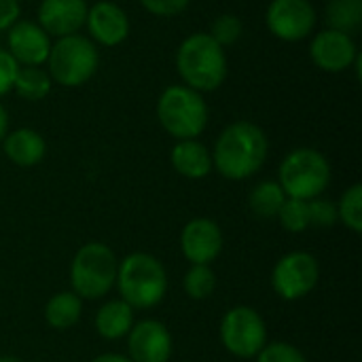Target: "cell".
I'll return each instance as SVG.
<instances>
[{"instance_id": "6da1fadb", "label": "cell", "mask_w": 362, "mask_h": 362, "mask_svg": "<svg viewBox=\"0 0 362 362\" xmlns=\"http://www.w3.org/2000/svg\"><path fill=\"white\" fill-rule=\"evenodd\" d=\"M269 153L265 132L252 121L227 125L214 142L212 168L227 180H246L255 176Z\"/></svg>"}, {"instance_id": "7a4b0ae2", "label": "cell", "mask_w": 362, "mask_h": 362, "mask_svg": "<svg viewBox=\"0 0 362 362\" xmlns=\"http://www.w3.org/2000/svg\"><path fill=\"white\" fill-rule=\"evenodd\" d=\"M176 70L182 85L195 91H214L227 78V55L225 49L208 34H189L176 49Z\"/></svg>"}, {"instance_id": "3957f363", "label": "cell", "mask_w": 362, "mask_h": 362, "mask_svg": "<svg viewBox=\"0 0 362 362\" xmlns=\"http://www.w3.org/2000/svg\"><path fill=\"white\" fill-rule=\"evenodd\" d=\"M115 284L121 301L132 310H151L159 305L168 293V274L153 255L134 252L119 263Z\"/></svg>"}, {"instance_id": "277c9868", "label": "cell", "mask_w": 362, "mask_h": 362, "mask_svg": "<svg viewBox=\"0 0 362 362\" xmlns=\"http://www.w3.org/2000/svg\"><path fill=\"white\" fill-rule=\"evenodd\" d=\"M159 125L176 140H197L208 125L204 95L187 85H170L157 100Z\"/></svg>"}, {"instance_id": "5b68a950", "label": "cell", "mask_w": 362, "mask_h": 362, "mask_svg": "<svg viewBox=\"0 0 362 362\" xmlns=\"http://www.w3.org/2000/svg\"><path fill=\"white\" fill-rule=\"evenodd\" d=\"M331 182V163L316 148H295L291 151L278 170V185L291 199L310 202L320 197Z\"/></svg>"}, {"instance_id": "8992f818", "label": "cell", "mask_w": 362, "mask_h": 362, "mask_svg": "<svg viewBox=\"0 0 362 362\" xmlns=\"http://www.w3.org/2000/svg\"><path fill=\"white\" fill-rule=\"evenodd\" d=\"M100 66V53L95 42L87 36L72 34L57 38L51 42V51L47 57V72L53 83L59 87H83L93 78Z\"/></svg>"}, {"instance_id": "52a82bcc", "label": "cell", "mask_w": 362, "mask_h": 362, "mask_svg": "<svg viewBox=\"0 0 362 362\" xmlns=\"http://www.w3.org/2000/svg\"><path fill=\"white\" fill-rule=\"evenodd\" d=\"M119 261L115 252L100 242L81 246L70 265L72 293L81 299H102L115 286Z\"/></svg>"}, {"instance_id": "ba28073f", "label": "cell", "mask_w": 362, "mask_h": 362, "mask_svg": "<svg viewBox=\"0 0 362 362\" xmlns=\"http://www.w3.org/2000/svg\"><path fill=\"white\" fill-rule=\"evenodd\" d=\"M221 341L238 358H255L267 346V329L261 314L252 308L238 305L221 320Z\"/></svg>"}, {"instance_id": "9c48e42d", "label": "cell", "mask_w": 362, "mask_h": 362, "mask_svg": "<svg viewBox=\"0 0 362 362\" xmlns=\"http://www.w3.org/2000/svg\"><path fill=\"white\" fill-rule=\"evenodd\" d=\"M320 278V267L318 261L303 250H295L284 255L274 272H272V286L278 297L284 301H299L308 297Z\"/></svg>"}, {"instance_id": "30bf717a", "label": "cell", "mask_w": 362, "mask_h": 362, "mask_svg": "<svg viewBox=\"0 0 362 362\" xmlns=\"http://www.w3.org/2000/svg\"><path fill=\"white\" fill-rule=\"evenodd\" d=\"M318 15L310 0H272L265 11V23L272 36L284 42H299L316 28Z\"/></svg>"}, {"instance_id": "8fae6325", "label": "cell", "mask_w": 362, "mask_h": 362, "mask_svg": "<svg viewBox=\"0 0 362 362\" xmlns=\"http://www.w3.org/2000/svg\"><path fill=\"white\" fill-rule=\"evenodd\" d=\"M310 57L316 68L329 74H339L348 68L358 57L356 42L350 34L337 32V30H322L312 38L310 45Z\"/></svg>"}, {"instance_id": "7c38bea8", "label": "cell", "mask_w": 362, "mask_h": 362, "mask_svg": "<svg viewBox=\"0 0 362 362\" xmlns=\"http://www.w3.org/2000/svg\"><path fill=\"white\" fill-rule=\"evenodd\" d=\"M89 40L102 47H119L129 36L127 13L110 0H98L89 6L85 19Z\"/></svg>"}, {"instance_id": "4fadbf2b", "label": "cell", "mask_w": 362, "mask_h": 362, "mask_svg": "<svg viewBox=\"0 0 362 362\" xmlns=\"http://www.w3.org/2000/svg\"><path fill=\"white\" fill-rule=\"evenodd\" d=\"M6 51L19 66H42L51 51V36L36 21H17L6 30Z\"/></svg>"}, {"instance_id": "5bb4252c", "label": "cell", "mask_w": 362, "mask_h": 362, "mask_svg": "<svg viewBox=\"0 0 362 362\" xmlns=\"http://www.w3.org/2000/svg\"><path fill=\"white\" fill-rule=\"evenodd\" d=\"M172 348V335L159 320H142L127 333L132 362H170Z\"/></svg>"}, {"instance_id": "9a60e30c", "label": "cell", "mask_w": 362, "mask_h": 362, "mask_svg": "<svg viewBox=\"0 0 362 362\" xmlns=\"http://www.w3.org/2000/svg\"><path fill=\"white\" fill-rule=\"evenodd\" d=\"M180 248L191 265H210L223 252V231L210 218H193L180 233Z\"/></svg>"}, {"instance_id": "2e32d148", "label": "cell", "mask_w": 362, "mask_h": 362, "mask_svg": "<svg viewBox=\"0 0 362 362\" xmlns=\"http://www.w3.org/2000/svg\"><path fill=\"white\" fill-rule=\"evenodd\" d=\"M89 4L87 0H40L36 23L55 38L78 34L85 25Z\"/></svg>"}, {"instance_id": "e0dca14e", "label": "cell", "mask_w": 362, "mask_h": 362, "mask_svg": "<svg viewBox=\"0 0 362 362\" xmlns=\"http://www.w3.org/2000/svg\"><path fill=\"white\" fill-rule=\"evenodd\" d=\"M4 155L8 161H13L19 168H32L38 165L45 159L47 142L45 138L32 129V127H19L15 132H8L2 140Z\"/></svg>"}, {"instance_id": "ac0fdd59", "label": "cell", "mask_w": 362, "mask_h": 362, "mask_svg": "<svg viewBox=\"0 0 362 362\" xmlns=\"http://www.w3.org/2000/svg\"><path fill=\"white\" fill-rule=\"evenodd\" d=\"M172 168L191 180H202L212 172V153L199 140H178L170 151Z\"/></svg>"}, {"instance_id": "d6986e66", "label": "cell", "mask_w": 362, "mask_h": 362, "mask_svg": "<svg viewBox=\"0 0 362 362\" xmlns=\"http://www.w3.org/2000/svg\"><path fill=\"white\" fill-rule=\"evenodd\" d=\"M132 327H134V310L121 299L104 303L95 314V329L104 339L110 341L121 339L132 331Z\"/></svg>"}, {"instance_id": "ffe728a7", "label": "cell", "mask_w": 362, "mask_h": 362, "mask_svg": "<svg viewBox=\"0 0 362 362\" xmlns=\"http://www.w3.org/2000/svg\"><path fill=\"white\" fill-rule=\"evenodd\" d=\"M83 312V303L81 297H76L74 293L66 291V293H57L53 295L47 305H45V320L51 329L57 331H66L70 327H74L81 318Z\"/></svg>"}, {"instance_id": "44dd1931", "label": "cell", "mask_w": 362, "mask_h": 362, "mask_svg": "<svg viewBox=\"0 0 362 362\" xmlns=\"http://www.w3.org/2000/svg\"><path fill=\"white\" fill-rule=\"evenodd\" d=\"M53 89V81L47 70L40 66H19L13 91L28 102H40L45 100Z\"/></svg>"}, {"instance_id": "7402d4cb", "label": "cell", "mask_w": 362, "mask_h": 362, "mask_svg": "<svg viewBox=\"0 0 362 362\" xmlns=\"http://www.w3.org/2000/svg\"><path fill=\"white\" fill-rule=\"evenodd\" d=\"M325 21L329 30L352 36L362 25V0H329L325 6Z\"/></svg>"}, {"instance_id": "603a6c76", "label": "cell", "mask_w": 362, "mask_h": 362, "mask_svg": "<svg viewBox=\"0 0 362 362\" xmlns=\"http://www.w3.org/2000/svg\"><path fill=\"white\" fill-rule=\"evenodd\" d=\"M286 202V195L278 180H263L259 182L248 197V206L255 216L259 218H276L282 204Z\"/></svg>"}, {"instance_id": "cb8c5ba5", "label": "cell", "mask_w": 362, "mask_h": 362, "mask_svg": "<svg viewBox=\"0 0 362 362\" xmlns=\"http://www.w3.org/2000/svg\"><path fill=\"white\" fill-rule=\"evenodd\" d=\"M337 218L354 233H362V187L352 185L346 189L337 204Z\"/></svg>"}, {"instance_id": "d4e9b609", "label": "cell", "mask_w": 362, "mask_h": 362, "mask_svg": "<svg viewBox=\"0 0 362 362\" xmlns=\"http://www.w3.org/2000/svg\"><path fill=\"white\" fill-rule=\"evenodd\" d=\"M216 288V276L210 269V265H191V269L185 274V293L195 299H208L212 297Z\"/></svg>"}, {"instance_id": "484cf974", "label": "cell", "mask_w": 362, "mask_h": 362, "mask_svg": "<svg viewBox=\"0 0 362 362\" xmlns=\"http://www.w3.org/2000/svg\"><path fill=\"white\" fill-rule=\"evenodd\" d=\"M278 218L282 223V227L291 233H303L310 227V210H308V202L303 199H291L286 197V202L282 204Z\"/></svg>"}, {"instance_id": "4316f807", "label": "cell", "mask_w": 362, "mask_h": 362, "mask_svg": "<svg viewBox=\"0 0 362 362\" xmlns=\"http://www.w3.org/2000/svg\"><path fill=\"white\" fill-rule=\"evenodd\" d=\"M223 49L238 42L240 36L244 34V23L238 15H231V13H225V15H218L214 21H212V28L208 32Z\"/></svg>"}, {"instance_id": "83f0119b", "label": "cell", "mask_w": 362, "mask_h": 362, "mask_svg": "<svg viewBox=\"0 0 362 362\" xmlns=\"http://www.w3.org/2000/svg\"><path fill=\"white\" fill-rule=\"evenodd\" d=\"M308 210H310V227L316 229H331L339 218H337V204L314 197L308 202Z\"/></svg>"}, {"instance_id": "f1b7e54d", "label": "cell", "mask_w": 362, "mask_h": 362, "mask_svg": "<svg viewBox=\"0 0 362 362\" xmlns=\"http://www.w3.org/2000/svg\"><path fill=\"white\" fill-rule=\"evenodd\" d=\"M257 362H308L305 356L286 341H276L265 346L257 356Z\"/></svg>"}, {"instance_id": "f546056e", "label": "cell", "mask_w": 362, "mask_h": 362, "mask_svg": "<svg viewBox=\"0 0 362 362\" xmlns=\"http://www.w3.org/2000/svg\"><path fill=\"white\" fill-rule=\"evenodd\" d=\"M142 4V8H146L151 15L157 17H176L182 11H187V6L191 4V0H138Z\"/></svg>"}, {"instance_id": "4dcf8cb0", "label": "cell", "mask_w": 362, "mask_h": 362, "mask_svg": "<svg viewBox=\"0 0 362 362\" xmlns=\"http://www.w3.org/2000/svg\"><path fill=\"white\" fill-rule=\"evenodd\" d=\"M17 70H19V64L11 57L6 49L0 47V98L13 91Z\"/></svg>"}, {"instance_id": "1f68e13d", "label": "cell", "mask_w": 362, "mask_h": 362, "mask_svg": "<svg viewBox=\"0 0 362 362\" xmlns=\"http://www.w3.org/2000/svg\"><path fill=\"white\" fill-rule=\"evenodd\" d=\"M21 4L19 0H0V32H6L19 21Z\"/></svg>"}, {"instance_id": "d6a6232c", "label": "cell", "mask_w": 362, "mask_h": 362, "mask_svg": "<svg viewBox=\"0 0 362 362\" xmlns=\"http://www.w3.org/2000/svg\"><path fill=\"white\" fill-rule=\"evenodd\" d=\"M6 134H8V112H6V108L0 104V142L4 140Z\"/></svg>"}, {"instance_id": "836d02e7", "label": "cell", "mask_w": 362, "mask_h": 362, "mask_svg": "<svg viewBox=\"0 0 362 362\" xmlns=\"http://www.w3.org/2000/svg\"><path fill=\"white\" fill-rule=\"evenodd\" d=\"M91 362H132L127 356L123 354H100L98 358H93Z\"/></svg>"}, {"instance_id": "e575fe53", "label": "cell", "mask_w": 362, "mask_h": 362, "mask_svg": "<svg viewBox=\"0 0 362 362\" xmlns=\"http://www.w3.org/2000/svg\"><path fill=\"white\" fill-rule=\"evenodd\" d=\"M0 362H23V361H19L17 356H0Z\"/></svg>"}]
</instances>
